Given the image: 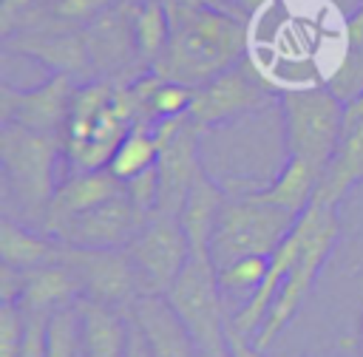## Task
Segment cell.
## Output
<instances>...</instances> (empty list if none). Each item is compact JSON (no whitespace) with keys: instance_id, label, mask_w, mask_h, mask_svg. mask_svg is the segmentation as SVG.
I'll return each mask as SVG.
<instances>
[{"instance_id":"obj_1","label":"cell","mask_w":363,"mask_h":357,"mask_svg":"<svg viewBox=\"0 0 363 357\" xmlns=\"http://www.w3.org/2000/svg\"><path fill=\"white\" fill-rule=\"evenodd\" d=\"M164 3L170 11V40L150 65L162 79L199 88L247 57L250 31L244 20L213 8H190L176 0Z\"/></svg>"},{"instance_id":"obj_2","label":"cell","mask_w":363,"mask_h":357,"mask_svg":"<svg viewBox=\"0 0 363 357\" xmlns=\"http://www.w3.org/2000/svg\"><path fill=\"white\" fill-rule=\"evenodd\" d=\"M128 82L130 79L94 76L77 85L68 122L60 133L68 173L102 170L111 164V156L136 122V105Z\"/></svg>"},{"instance_id":"obj_3","label":"cell","mask_w":363,"mask_h":357,"mask_svg":"<svg viewBox=\"0 0 363 357\" xmlns=\"http://www.w3.org/2000/svg\"><path fill=\"white\" fill-rule=\"evenodd\" d=\"M62 156V136L31 130L17 122H0V167L6 201L14 207L17 221L43 227V215L57 190L54 167Z\"/></svg>"},{"instance_id":"obj_4","label":"cell","mask_w":363,"mask_h":357,"mask_svg":"<svg viewBox=\"0 0 363 357\" xmlns=\"http://www.w3.org/2000/svg\"><path fill=\"white\" fill-rule=\"evenodd\" d=\"M227 198L218 210L213 235H210V261L216 269L247 258V255H272L278 244L292 232L298 215L255 198L238 181L224 184Z\"/></svg>"},{"instance_id":"obj_5","label":"cell","mask_w":363,"mask_h":357,"mask_svg":"<svg viewBox=\"0 0 363 357\" xmlns=\"http://www.w3.org/2000/svg\"><path fill=\"white\" fill-rule=\"evenodd\" d=\"M278 105L284 113L286 156L315 164L323 176L340 144L346 102L329 88V82H303L281 88Z\"/></svg>"},{"instance_id":"obj_6","label":"cell","mask_w":363,"mask_h":357,"mask_svg":"<svg viewBox=\"0 0 363 357\" xmlns=\"http://www.w3.org/2000/svg\"><path fill=\"white\" fill-rule=\"evenodd\" d=\"M298 232H301V252L295 266L289 269L278 298L272 300L261 329L255 332L252 343L264 351L267 346H272V340L289 326V320L295 317V312L301 309L303 298L309 295L318 272L323 269L337 235H340V221L335 212V204H323V201H312L301 215H298Z\"/></svg>"},{"instance_id":"obj_7","label":"cell","mask_w":363,"mask_h":357,"mask_svg":"<svg viewBox=\"0 0 363 357\" xmlns=\"http://www.w3.org/2000/svg\"><path fill=\"white\" fill-rule=\"evenodd\" d=\"M173 312L182 317L187 332L193 334L201 351H221L227 348V300L218 286V272L210 255L190 252L184 269L173 280L170 292L164 295Z\"/></svg>"},{"instance_id":"obj_8","label":"cell","mask_w":363,"mask_h":357,"mask_svg":"<svg viewBox=\"0 0 363 357\" xmlns=\"http://www.w3.org/2000/svg\"><path fill=\"white\" fill-rule=\"evenodd\" d=\"M139 280L142 295H167L179 272L190 258V241L182 230L179 215L173 212H150L130 244L125 246Z\"/></svg>"},{"instance_id":"obj_9","label":"cell","mask_w":363,"mask_h":357,"mask_svg":"<svg viewBox=\"0 0 363 357\" xmlns=\"http://www.w3.org/2000/svg\"><path fill=\"white\" fill-rule=\"evenodd\" d=\"M269 102H272V82L264 79V74L250 62L247 54L241 62H235L233 68L216 74L213 79L196 88L187 116L201 130H207L230 119H238L244 113L261 110Z\"/></svg>"},{"instance_id":"obj_10","label":"cell","mask_w":363,"mask_h":357,"mask_svg":"<svg viewBox=\"0 0 363 357\" xmlns=\"http://www.w3.org/2000/svg\"><path fill=\"white\" fill-rule=\"evenodd\" d=\"M153 133L159 142V207L162 212L179 215L184 207V198L196 181V176L204 170L199 162V133L201 128L190 116H170L156 119Z\"/></svg>"},{"instance_id":"obj_11","label":"cell","mask_w":363,"mask_h":357,"mask_svg":"<svg viewBox=\"0 0 363 357\" xmlns=\"http://www.w3.org/2000/svg\"><path fill=\"white\" fill-rule=\"evenodd\" d=\"M57 261L74 269L82 286V298L116 309H130L133 300L142 295L128 249H88V246L62 244Z\"/></svg>"},{"instance_id":"obj_12","label":"cell","mask_w":363,"mask_h":357,"mask_svg":"<svg viewBox=\"0 0 363 357\" xmlns=\"http://www.w3.org/2000/svg\"><path fill=\"white\" fill-rule=\"evenodd\" d=\"M77 85H79L77 76L60 74V71H54L48 79L26 91H17L3 82L0 85V122H17V125H26L43 133H62Z\"/></svg>"},{"instance_id":"obj_13","label":"cell","mask_w":363,"mask_h":357,"mask_svg":"<svg viewBox=\"0 0 363 357\" xmlns=\"http://www.w3.org/2000/svg\"><path fill=\"white\" fill-rule=\"evenodd\" d=\"M142 221L145 215L130 204L128 193H122L74 215L57 232V241L88 249H125L142 227Z\"/></svg>"},{"instance_id":"obj_14","label":"cell","mask_w":363,"mask_h":357,"mask_svg":"<svg viewBox=\"0 0 363 357\" xmlns=\"http://www.w3.org/2000/svg\"><path fill=\"white\" fill-rule=\"evenodd\" d=\"M122 193H125V181L119 176H113L108 167L68 173L57 184V190H54V196L48 201V210L43 215V227L40 230L45 235L57 238V232L74 215H79V212H85V210H91V207H96V204H102V201H108L113 196H122Z\"/></svg>"},{"instance_id":"obj_15","label":"cell","mask_w":363,"mask_h":357,"mask_svg":"<svg viewBox=\"0 0 363 357\" xmlns=\"http://www.w3.org/2000/svg\"><path fill=\"white\" fill-rule=\"evenodd\" d=\"M142 326L153 357H199V346L162 295H139L128 309Z\"/></svg>"},{"instance_id":"obj_16","label":"cell","mask_w":363,"mask_h":357,"mask_svg":"<svg viewBox=\"0 0 363 357\" xmlns=\"http://www.w3.org/2000/svg\"><path fill=\"white\" fill-rule=\"evenodd\" d=\"M82 298V286L74 269L62 261L20 269V309L26 314H51L54 309Z\"/></svg>"},{"instance_id":"obj_17","label":"cell","mask_w":363,"mask_h":357,"mask_svg":"<svg viewBox=\"0 0 363 357\" xmlns=\"http://www.w3.org/2000/svg\"><path fill=\"white\" fill-rule=\"evenodd\" d=\"M82 320L85 357H125L130 317L128 309H116L91 298H77Z\"/></svg>"},{"instance_id":"obj_18","label":"cell","mask_w":363,"mask_h":357,"mask_svg":"<svg viewBox=\"0 0 363 357\" xmlns=\"http://www.w3.org/2000/svg\"><path fill=\"white\" fill-rule=\"evenodd\" d=\"M227 198V190L224 184L213 181L204 170L196 176L187 198H184V207L179 212V221H182V230L190 241V252L196 255H210V235H213V227H216V218H218V210Z\"/></svg>"},{"instance_id":"obj_19","label":"cell","mask_w":363,"mask_h":357,"mask_svg":"<svg viewBox=\"0 0 363 357\" xmlns=\"http://www.w3.org/2000/svg\"><path fill=\"white\" fill-rule=\"evenodd\" d=\"M60 246H62V241L3 212V218H0V264H6L11 269H31V266L57 261Z\"/></svg>"},{"instance_id":"obj_20","label":"cell","mask_w":363,"mask_h":357,"mask_svg":"<svg viewBox=\"0 0 363 357\" xmlns=\"http://www.w3.org/2000/svg\"><path fill=\"white\" fill-rule=\"evenodd\" d=\"M318 181H320V170L315 164H309V162H303L298 156H289L286 164L281 167V173L272 181H267L261 187H247V190L255 198L267 201V204H278V207L301 215L312 204L315 190H318Z\"/></svg>"},{"instance_id":"obj_21","label":"cell","mask_w":363,"mask_h":357,"mask_svg":"<svg viewBox=\"0 0 363 357\" xmlns=\"http://www.w3.org/2000/svg\"><path fill=\"white\" fill-rule=\"evenodd\" d=\"M156 159H159V142L153 133V122H133L130 130L125 133V139L119 142L116 153L111 156L108 170L113 176H119L122 181H128L136 173L153 167Z\"/></svg>"},{"instance_id":"obj_22","label":"cell","mask_w":363,"mask_h":357,"mask_svg":"<svg viewBox=\"0 0 363 357\" xmlns=\"http://www.w3.org/2000/svg\"><path fill=\"white\" fill-rule=\"evenodd\" d=\"M133 37L139 60L150 68L170 40V11L164 0H139L133 11Z\"/></svg>"},{"instance_id":"obj_23","label":"cell","mask_w":363,"mask_h":357,"mask_svg":"<svg viewBox=\"0 0 363 357\" xmlns=\"http://www.w3.org/2000/svg\"><path fill=\"white\" fill-rule=\"evenodd\" d=\"M45 357H85L77 300L54 309L45 320Z\"/></svg>"},{"instance_id":"obj_24","label":"cell","mask_w":363,"mask_h":357,"mask_svg":"<svg viewBox=\"0 0 363 357\" xmlns=\"http://www.w3.org/2000/svg\"><path fill=\"white\" fill-rule=\"evenodd\" d=\"M267 266H269V255H247V258H238V261L216 269L218 272V286L224 292V300L235 298L238 309H241L252 298V292L261 286V280L267 275Z\"/></svg>"},{"instance_id":"obj_25","label":"cell","mask_w":363,"mask_h":357,"mask_svg":"<svg viewBox=\"0 0 363 357\" xmlns=\"http://www.w3.org/2000/svg\"><path fill=\"white\" fill-rule=\"evenodd\" d=\"M193 96H196L193 85L159 76V82L150 94V119L156 122V119H170V116H187Z\"/></svg>"},{"instance_id":"obj_26","label":"cell","mask_w":363,"mask_h":357,"mask_svg":"<svg viewBox=\"0 0 363 357\" xmlns=\"http://www.w3.org/2000/svg\"><path fill=\"white\" fill-rule=\"evenodd\" d=\"M28 317L17 300H0V357H20Z\"/></svg>"},{"instance_id":"obj_27","label":"cell","mask_w":363,"mask_h":357,"mask_svg":"<svg viewBox=\"0 0 363 357\" xmlns=\"http://www.w3.org/2000/svg\"><path fill=\"white\" fill-rule=\"evenodd\" d=\"M113 3L119 0H51L48 6V17L65 23V26H74V28H82L88 26L94 17H99L102 11H108Z\"/></svg>"},{"instance_id":"obj_28","label":"cell","mask_w":363,"mask_h":357,"mask_svg":"<svg viewBox=\"0 0 363 357\" xmlns=\"http://www.w3.org/2000/svg\"><path fill=\"white\" fill-rule=\"evenodd\" d=\"M125 193L130 198V204L147 218L150 212H156L159 207V167H147L142 173H136L133 178L125 181Z\"/></svg>"},{"instance_id":"obj_29","label":"cell","mask_w":363,"mask_h":357,"mask_svg":"<svg viewBox=\"0 0 363 357\" xmlns=\"http://www.w3.org/2000/svg\"><path fill=\"white\" fill-rule=\"evenodd\" d=\"M28 326H26V340H23V351L20 357H45V320L48 314H26Z\"/></svg>"},{"instance_id":"obj_30","label":"cell","mask_w":363,"mask_h":357,"mask_svg":"<svg viewBox=\"0 0 363 357\" xmlns=\"http://www.w3.org/2000/svg\"><path fill=\"white\" fill-rule=\"evenodd\" d=\"M227 348H230V357H264V351L252 343V337L238 332L230 320H227Z\"/></svg>"},{"instance_id":"obj_31","label":"cell","mask_w":363,"mask_h":357,"mask_svg":"<svg viewBox=\"0 0 363 357\" xmlns=\"http://www.w3.org/2000/svg\"><path fill=\"white\" fill-rule=\"evenodd\" d=\"M128 317H130V329H128V348H125V357H153L142 326L136 323V317H133L130 312H128Z\"/></svg>"},{"instance_id":"obj_32","label":"cell","mask_w":363,"mask_h":357,"mask_svg":"<svg viewBox=\"0 0 363 357\" xmlns=\"http://www.w3.org/2000/svg\"><path fill=\"white\" fill-rule=\"evenodd\" d=\"M275 3H278V0H238V6H241V11H244L247 23L255 20V17H261L264 11H269Z\"/></svg>"},{"instance_id":"obj_33","label":"cell","mask_w":363,"mask_h":357,"mask_svg":"<svg viewBox=\"0 0 363 357\" xmlns=\"http://www.w3.org/2000/svg\"><path fill=\"white\" fill-rule=\"evenodd\" d=\"M201 6H204V8H213V11L233 14V17H238V20H244V23H247V17H244V11H241L238 0H201Z\"/></svg>"},{"instance_id":"obj_34","label":"cell","mask_w":363,"mask_h":357,"mask_svg":"<svg viewBox=\"0 0 363 357\" xmlns=\"http://www.w3.org/2000/svg\"><path fill=\"white\" fill-rule=\"evenodd\" d=\"M199 357H230V348H221V351H201L199 348Z\"/></svg>"},{"instance_id":"obj_35","label":"cell","mask_w":363,"mask_h":357,"mask_svg":"<svg viewBox=\"0 0 363 357\" xmlns=\"http://www.w3.org/2000/svg\"><path fill=\"white\" fill-rule=\"evenodd\" d=\"M309 357H352V354H340V351H320V354H309Z\"/></svg>"}]
</instances>
